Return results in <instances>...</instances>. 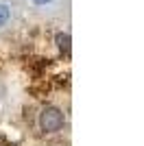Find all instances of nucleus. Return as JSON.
<instances>
[{
	"mask_svg": "<svg viewBox=\"0 0 144 146\" xmlns=\"http://www.w3.org/2000/svg\"><path fill=\"white\" fill-rule=\"evenodd\" d=\"M33 131L42 137H53L66 131L68 127V109L59 103H42L31 113Z\"/></svg>",
	"mask_w": 144,
	"mask_h": 146,
	"instance_id": "nucleus-1",
	"label": "nucleus"
},
{
	"mask_svg": "<svg viewBox=\"0 0 144 146\" xmlns=\"http://www.w3.org/2000/svg\"><path fill=\"white\" fill-rule=\"evenodd\" d=\"M15 24V9L11 2L0 0V37L5 35L7 31H11Z\"/></svg>",
	"mask_w": 144,
	"mask_h": 146,
	"instance_id": "nucleus-2",
	"label": "nucleus"
},
{
	"mask_svg": "<svg viewBox=\"0 0 144 146\" xmlns=\"http://www.w3.org/2000/svg\"><path fill=\"white\" fill-rule=\"evenodd\" d=\"M29 5L37 11H50L55 5H57V0H29Z\"/></svg>",
	"mask_w": 144,
	"mask_h": 146,
	"instance_id": "nucleus-3",
	"label": "nucleus"
}]
</instances>
